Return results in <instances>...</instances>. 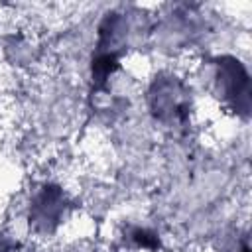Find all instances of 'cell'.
Segmentation results:
<instances>
[{
	"label": "cell",
	"mask_w": 252,
	"mask_h": 252,
	"mask_svg": "<svg viewBox=\"0 0 252 252\" xmlns=\"http://www.w3.org/2000/svg\"><path fill=\"white\" fill-rule=\"evenodd\" d=\"M130 238L134 240V244L138 248H146V250H158L159 248V238L156 232L148 230V228H142V226H136L130 230Z\"/></svg>",
	"instance_id": "277c9868"
},
{
	"label": "cell",
	"mask_w": 252,
	"mask_h": 252,
	"mask_svg": "<svg viewBox=\"0 0 252 252\" xmlns=\"http://www.w3.org/2000/svg\"><path fill=\"white\" fill-rule=\"evenodd\" d=\"M0 252H20V244L14 242L12 238L0 234Z\"/></svg>",
	"instance_id": "5b68a950"
},
{
	"label": "cell",
	"mask_w": 252,
	"mask_h": 252,
	"mask_svg": "<svg viewBox=\"0 0 252 252\" xmlns=\"http://www.w3.org/2000/svg\"><path fill=\"white\" fill-rule=\"evenodd\" d=\"M215 87L219 96L228 102L236 112H248L250 91H248V73L242 63L234 57H217L215 59Z\"/></svg>",
	"instance_id": "3957f363"
},
{
	"label": "cell",
	"mask_w": 252,
	"mask_h": 252,
	"mask_svg": "<svg viewBox=\"0 0 252 252\" xmlns=\"http://www.w3.org/2000/svg\"><path fill=\"white\" fill-rule=\"evenodd\" d=\"M240 252H250V248H248V244H244V246H242V250H240Z\"/></svg>",
	"instance_id": "8992f818"
},
{
	"label": "cell",
	"mask_w": 252,
	"mask_h": 252,
	"mask_svg": "<svg viewBox=\"0 0 252 252\" xmlns=\"http://www.w3.org/2000/svg\"><path fill=\"white\" fill-rule=\"evenodd\" d=\"M71 209L69 195L55 183H43L30 201V226L37 232H53Z\"/></svg>",
	"instance_id": "7a4b0ae2"
},
{
	"label": "cell",
	"mask_w": 252,
	"mask_h": 252,
	"mask_svg": "<svg viewBox=\"0 0 252 252\" xmlns=\"http://www.w3.org/2000/svg\"><path fill=\"white\" fill-rule=\"evenodd\" d=\"M152 114L165 124H181L189 116V94L177 77H156L150 89Z\"/></svg>",
	"instance_id": "6da1fadb"
}]
</instances>
